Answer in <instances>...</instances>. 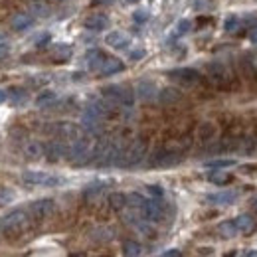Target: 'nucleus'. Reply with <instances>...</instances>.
<instances>
[{
    "label": "nucleus",
    "mask_w": 257,
    "mask_h": 257,
    "mask_svg": "<svg viewBox=\"0 0 257 257\" xmlns=\"http://www.w3.org/2000/svg\"><path fill=\"white\" fill-rule=\"evenodd\" d=\"M91 155H93V145H91V139L89 137H79L67 149V159L73 162V164L91 162Z\"/></svg>",
    "instance_id": "obj_1"
},
{
    "label": "nucleus",
    "mask_w": 257,
    "mask_h": 257,
    "mask_svg": "<svg viewBox=\"0 0 257 257\" xmlns=\"http://www.w3.org/2000/svg\"><path fill=\"white\" fill-rule=\"evenodd\" d=\"M147 155V141L143 139H137L128 145L127 149H123L119 161H117V166H123V168H128V166H135L143 161V157Z\"/></svg>",
    "instance_id": "obj_2"
},
{
    "label": "nucleus",
    "mask_w": 257,
    "mask_h": 257,
    "mask_svg": "<svg viewBox=\"0 0 257 257\" xmlns=\"http://www.w3.org/2000/svg\"><path fill=\"white\" fill-rule=\"evenodd\" d=\"M28 227V214L22 212V210H14L10 212L4 222H2V229L6 235H16V233H22L24 229Z\"/></svg>",
    "instance_id": "obj_3"
},
{
    "label": "nucleus",
    "mask_w": 257,
    "mask_h": 257,
    "mask_svg": "<svg viewBox=\"0 0 257 257\" xmlns=\"http://www.w3.org/2000/svg\"><path fill=\"white\" fill-rule=\"evenodd\" d=\"M103 95L109 101H113L117 105H123V107H133V103H135V93L125 85H107L103 89Z\"/></svg>",
    "instance_id": "obj_4"
},
{
    "label": "nucleus",
    "mask_w": 257,
    "mask_h": 257,
    "mask_svg": "<svg viewBox=\"0 0 257 257\" xmlns=\"http://www.w3.org/2000/svg\"><path fill=\"white\" fill-rule=\"evenodd\" d=\"M22 178H24V182L38 184V186H56V184L64 182L60 176H54V174H48V172H38V170H26L22 174Z\"/></svg>",
    "instance_id": "obj_5"
},
{
    "label": "nucleus",
    "mask_w": 257,
    "mask_h": 257,
    "mask_svg": "<svg viewBox=\"0 0 257 257\" xmlns=\"http://www.w3.org/2000/svg\"><path fill=\"white\" fill-rule=\"evenodd\" d=\"M54 212H56V204H54V200H50V198L36 200V202L30 204V214H32L34 220H46V218H50Z\"/></svg>",
    "instance_id": "obj_6"
},
{
    "label": "nucleus",
    "mask_w": 257,
    "mask_h": 257,
    "mask_svg": "<svg viewBox=\"0 0 257 257\" xmlns=\"http://www.w3.org/2000/svg\"><path fill=\"white\" fill-rule=\"evenodd\" d=\"M168 77L172 81H178V83H184V85H190V83H196L200 79V73L192 69V67H180V69H172L168 71Z\"/></svg>",
    "instance_id": "obj_7"
},
{
    "label": "nucleus",
    "mask_w": 257,
    "mask_h": 257,
    "mask_svg": "<svg viewBox=\"0 0 257 257\" xmlns=\"http://www.w3.org/2000/svg\"><path fill=\"white\" fill-rule=\"evenodd\" d=\"M141 214L149 222H159L162 218V214H164V210H162V204L159 200H147L145 206L141 208Z\"/></svg>",
    "instance_id": "obj_8"
},
{
    "label": "nucleus",
    "mask_w": 257,
    "mask_h": 257,
    "mask_svg": "<svg viewBox=\"0 0 257 257\" xmlns=\"http://www.w3.org/2000/svg\"><path fill=\"white\" fill-rule=\"evenodd\" d=\"M56 135L60 137V139H64V141H77L79 137H81V128L77 127V125H73V123H58L56 127Z\"/></svg>",
    "instance_id": "obj_9"
},
{
    "label": "nucleus",
    "mask_w": 257,
    "mask_h": 257,
    "mask_svg": "<svg viewBox=\"0 0 257 257\" xmlns=\"http://www.w3.org/2000/svg\"><path fill=\"white\" fill-rule=\"evenodd\" d=\"M180 155L174 153V151H159L157 155H153L151 164L153 166H174L176 162H180Z\"/></svg>",
    "instance_id": "obj_10"
},
{
    "label": "nucleus",
    "mask_w": 257,
    "mask_h": 257,
    "mask_svg": "<svg viewBox=\"0 0 257 257\" xmlns=\"http://www.w3.org/2000/svg\"><path fill=\"white\" fill-rule=\"evenodd\" d=\"M44 155L52 162H56L60 161V159H64V157H67V147H65L64 143H60V141H52L50 145L44 147Z\"/></svg>",
    "instance_id": "obj_11"
},
{
    "label": "nucleus",
    "mask_w": 257,
    "mask_h": 257,
    "mask_svg": "<svg viewBox=\"0 0 257 257\" xmlns=\"http://www.w3.org/2000/svg\"><path fill=\"white\" fill-rule=\"evenodd\" d=\"M105 42H107V44H109L111 48H115V50H125L128 44H131V40H128L127 34L119 32V30H115V32H109V34H107Z\"/></svg>",
    "instance_id": "obj_12"
},
{
    "label": "nucleus",
    "mask_w": 257,
    "mask_h": 257,
    "mask_svg": "<svg viewBox=\"0 0 257 257\" xmlns=\"http://www.w3.org/2000/svg\"><path fill=\"white\" fill-rule=\"evenodd\" d=\"M109 26V18L105 16V14H91V16H87L85 18V28L87 30H105Z\"/></svg>",
    "instance_id": "obj_13"
},
{
    "label": "nucleus",
    "mask_w": 257,
    "mask_h": 257,
    "mask_svg": "<svg viewBox=\"0 0 257 257\" xmlns=\"http://www.w3.org/2000/svg\"><path fill=\"white\" fill-rule=\"evenodd\" d=\"M233 224L237 227V231H241V233H251V231H255V220L249 216V214H241V216H237L235 220H233Z\"/></svg>",
    "instance_id": "obj_14"
},
{
    "label": "nucleus",
    "mask_w": 257,
    "mask_h": 257,
    "mask_svg": "<svg viewBox=\"0 0 257 257\" xmlns=\"http://www.w3.org/2000/svg\"><path fill=\"white\" fill-rule=\"evenodd\" d=\"M34 26V18L30 14H16L14 18H12V28L16 30V32H26V30H30Z\"/></svg>",
    "instance_id": "obj_15"
},
{
    "label": "nucleus",
    "mask_w": 257,
    "mask_h": 257,
    "mask_svg": "<svg viewBox=\"0 0 257 257\" xmlns=\"http://www.w3.org/2000/svg\"><path fill=\"white\" fill-rule=\"evenodd\" d=\"M137 95L143 101H151V99L157 97V85L153 81H141L137 85Z\"/></svg>",
    "instance_id": "obj_16"
},
{
    "label": "nucleus",
    "mask_w": 257,
    "mask_h": 257,
    "mask_svg": "<svg viewBox=\"0 0 257 257\" xmlns=\"http://www.w3.org/2000/svg\"><path fill=\"white\" fill-rule=\"evenodd\" d=\"M105 58H107V56H105L101 50H91V52H87V56H85V64H87L89 69L99 71L103 62H105Z\"/></svg>",
    "instance_id": "obj_17"
},
{
    "label": "nucleus",
    "mask_w": 257,
    "mask_h": 257,
    "mask_svg": "<svg viewBox=\"0 0 257 257\" xmlns=\"http://www.w3.org/2000/svg\"><path fill=\"white\" fill-rule=\"evenodd\" d=\"M123 62L121 60H117V58H105V62L101 65V73L103 75H113V73H119V71H123Z\"/></svg>",
    "instance_id": "obj_18"
},
{
    "label": "nucleus",
    "mask_w": 257,
    "mask_h": 257,
    "mask_svg": "<svg viewBox=\"0 0 257 257\" xmlns=\"http://www.w3.org/2000/svg\"><path fill=\"white\" fill-rule=\"evenodd\" d=\"M237 198V194L231 192V190H227V192H218V194H210L206 200L210 202V204H218V206H227V204H231L233 200Z\"/></svg>",
    "instance_id": "obj_19"
},
{
    "label": "nucleus",
    "mask_w": 257,
    "mask_h": 257,
    "mask_svg": "<svg viewBox=\"0 0 257 257\" xmlns=\"http://www.w3.org/2000/svg\"><path fill=\"white\" fill-rule=\"evenodd\" d=\"M24 155H26L30 161H38V159L44 155V145H42V143H38V141L28 143V145H26V149H24Z\"/></svg>",
    "instance_id": "obj_20"
},
{
    "label": "nucleus",
    "mask_w": 257,
    "mask_h": 257,
    "mask_svg": "<svg viewBox=\"0 0 257 257\" xmlns=\"http://www.w3.org/2000/svg\"><path fill=\"white\" fill-rule=\"evenodd\" d=\"M210 75H212V79H214L216 83H224L225 79H227V71H225V67L222 64L210 65Z\"/></svg>",
    "instance_id": "obj_21"
},
{
    "label": "nucleus",
    "mask_w": 257,
    "mask_h": 257,
    "mask_svg": "<svg viewBox=\"0 0 257 257\" xmlns=\"http://www.w3.org/2000/svg\"><path fill=\"white\" fill-rule=\"evenodd\" d=\"M143 251V247L139 245V241H133V239H127L123 243V255L125 257H139Z\"/></svg>",
    "instance_id": "obj_22"
},
{
    "label": "nucleus",
    "mask_w": 257,
    "mask_h": 257,
    "mask_svg": "<svg viewBox=\"0 0 257 257\" xmlns=\"http://www.w3.org/2000/svg\"><path fill=\"white\" fill-rule=\"evenodd\" d=\"M8 97L12 99L14 105H24L26 99H28V93H26L22 87H12V89L8 91Z\"/></svg>",
    "instance_id": "obj_23"
},
{
    "label": "nucleus",
    "mask_w": 257,
    "mask_h": 257,
    "mask_svg": "<svg viewBox=\"0 0 257 257\" xmlns=\"http://www.w3.org/2000/svg\"><path fill=\"white\" fill-rule=\"evenodd\" d=\"M109 204H111L113 210H123V208L127 206V196L121 192L111 194V196H109Z\"/></svg>",
    "instance_id": "obj_24"
},
{
    "label": "nucleus",
    "mask_w": 257,
    "mask_h": 257,
    "mask_svg": "<svg viewBox=\"0 0 257 257\" xmlns=\"http://www.w3.org/2000/svg\"><path fill=\"white\" fill-rule=\"evenodd\" d=\"M218 231H220V235L222 237H233L235 233H237V227H235V224L233 222H224V224L218 225Z\"/></svg>",
    "instance_id": "obj_25"
},
{
    "label": "nucleus",
    "mask_w": 257,
    "mask_h": 257,
    "mask_svg": "<svg viewBox=\"0 0 257 257\" xmlns=\"http://www.w3.org/2000/svg\"><path fill=\"white\" fill-rule=\"evenodd\" d=\"M54 101H56V93L54 91H44V93H40V95L36 97V105L38 107H48Z\"/></svg>",
    "instance_id": "obj_26"
},
{
    "label": "nucleus",
    "mask_w": 257,
    "mask_h": 257,
    "mask_svg": "<svg viewBox=\"0 0 257 257\" xmlns=\"http://www.w3.org/2000/svg\"><path fill=\"white\" fill-rule=\"evenodd\" d=\"M208 180L212 182V184H218V186H222V184H227L229 180H231V176L229 174H225V172H210V176H208Z\"/></svg>",
    "instance_id": "obj_27"
},
{
    "label": "nucleus",
    "mask_w": 257,
    "mask_h": 257,
    "mask_svg": "<svg viewBox=\"0 0 257 257\" xmlns=\"http://www.w3.org/2000/svg\"><path fill=\"white\" fill-rule=\"evenodd\" d=\"M145 202H147V198H143L141 194L133 192L127 196V204L131 206V208H137V210H141L143 206H145Z\"/></svg>",
    "instance_id": "obj_28"
},
{
    "label": "nucleus",
    "mask_w": 257,
    "mask_h": 257,
    "mask_svg": "<svg viewBox=\"0 0 257 257\" xmlns=\"http://www.w3.org/2000/svg\"><path fill=\"white\" fill-rule=\"evenodd\" d=\"M105 188H107V182H101V180H97V182H91V184L85 188V196H97V194L103 192Z\"/></svg>",
    "instance_id": "obj_29"
},
{
    "label": "nucleus",
    "mask_w": 257,
    "mask_h": 257,
    "mask_svg": "<svg viewBox=\"0 0 257 257\" xmlns=\"http://www.w3.org/2000/svg\"><path fill=\"white\" fill-rule=\"evenodd\" d=\"M180 99V93L176 91V89H164V91H161V101L162 103H174V101H178Z\"/></svg>",
    "instance_id": "obj_30"
},
{
    "label": "nucleus",
    "mask_w": 257,
    "mask_h": 257,
    "mask_svg": "<svg viewBox=\"0 0 257 257\" xmlns=\"http://www.w3.org/2000/svg\"><path fill=\"white\" fill-rule=\"evenodd\" d=\"M225 32H235V30H239V18L237 16H229V18H225Z\"/></svg>",
    "instance_id": "obj_31"
},
{
    "label": "nucleus",
    "mask_w": 257,
    "mask_h": 257,
    "mask_svg": "<svg viewBox=\"0 0 257 257\" xmlns=\"http://www.w3.org/2000/svg\"><path fill=\"white\" fill-rule=\"evenodd\" d=\"M190 30H192V22L190 20H180L178 26H176V34L178 36H184V34L190 32Z\"/></svg>",
    "instance_id": "obj_32"
},
{
    "label": "nucleus",
    "mask_w": 257,
    "mask_h": 257,
    "mask_svg": "<svg viewBox=\"0 0 257 257\" xmlns=\"http://www.w3.org/2000/svg\"><path fill=\"white\" fill-rule=\"evenodd\" d=\"M32 10L36 12V14H38V16H42V18L50 14V10H48V6H46L44 2H34V4H32Z\"/></svg>",
    "instance_id": "obj_33"
},
{
    "label": "nucleus",
    "mask_w": 257,
    "mask_h": 257,
    "mask_svg": "<svg viewBox=\"0 0 257 257\" xmlns=\"http://www.w3.org/2000/svg\"><path fill=\"white\" fill-rule=\"evenodd\" d=\"M208 168H214V170H220V168H225V166H233V161H212L206 162Z\"/></svg>",
    "instance_id": "obj_34"
},
{
    "label": "nucleus",
    "mask_w": 257,
    "mask_h": 257,
    "mask_svg": "<svg viewBox=\"0 0 257 257\" xmlns=\"http://www.w3.org/2000/svg\"><path fill=\"white\" fill-rule=\"evenodd\" d=\"M12 198H14V192H12V190L0 188V204H8V202H12Z\"/></svg>",
    "instance_id": "obj_35"
},
{
    "label": "nucleus",
    "mask_w": 257,
    "mask_h": 257,
    "mask_svg": "<svg viewBox=\"0 0 257 257\" xmlns=\"http://www.w3.org/2000/svg\"><path fill=\"white\" fill-rule=\"evenodd\" d=\"M133 18H135V22L143 24V22H147V20H149V12H147V10H137V12L133 14Z\"/></svg>",
    "instance_id": "obj_36"
},
{
    "label": "nucleus",
    "mask_w": 257,
    "mask_h": 257,
    "mask_svg": "<svg viewBox=\"0 0 257 257\" xmlns=\"http://www.w3.org/2000/svg\"><path fill=\"white\" fill-rule=\"evenodd\" d=\"M161 257H182V253H180V249H168Z\"/></svg>",
    "instance_id": "obj_37"
},
{
    "label": "nucleus",
    "mask_w": 257,
    "mask_h": 257,
    "mask_svg": "<svg viewBox=\"0 0 257 257\" xmlns=\"http://www.w3.org/2000/svg\"><path fill=\"white\" fill-rule=\"evenodd\" d=\"M143 56H145V50H133V52H131V60H135V62L141 60Z\"/></svg>",
    "instance_id": "obj_38"
},
{
    "label": "nucleus",
    "mask_w": 257,
    "mask_h": 257,
    "mask_svg": "<svg viewBox=\"0 0 257 257\" xmlns=\"http://www.w3.org/2000/svg\"><path fill=\"white\" fill-rule=\"evenodd\" d=\"M149 192L153 194V196H157V198H161V196H162V188H161V186H149Z\"/></svg>",
    "instance_id": "obj_39"
},
{
    "label": "nucleus",
    "mask_w": 257,
    "mask_h": 257,
    "mask_svg": "<svg viewBox=\"0 0 257 257\" xmlns=\"http://www.w3.org/2000/svg\"><path fill=\"white\" fill-rule=\"evenodd\" d=\"M48 40H50V34H42L40 40H36V44L38 46H44V44H48Z\"/></svg>",
    "instance_id": "obj_40"
},
{
    "label": "nucleus",
    "mask_w": 257,
    "mask_h": 257,
    "mask_svg": "<svg viewBox=\"0 0 257 257\" xmlns=\"http://www.w3.org/2000/svg\"><path fill=\"white\" fill-rule=\"evenodd\" d=\"M249 40H251V42H255V44H257V26H255V28H251V30H249Z\"/></svg>",
    "instance_id": "obj_41"
},
{
    "label": "nucleus",
    "mask_w": 257,
    "mask_h": 257,
    "mask_svg": "<svg viewBox=\"0 0 257 257\" xmlns=\"http://www.w3.org/2000/svg\"><path fill=\"white\" fill-rule=\"evenodd\" d=\"M4 56H8V46H0V58H4Z\"/></svg>",
    "instance_id": "obj_42"
},
{
    "label": "nucleus",
    "mask_w": 257,
    "mask_h": 257,
    "mask_svg": "<svg viewBox=\"0 0 257 257\" xmlns=\"http://www.w3.org/2000/svg\"><path fill=\"white\" fill-rule=\"evenodd\" d=\"M243 257H257V251H253V249H251V251H245Z\"/></svg>",
    "instance_id": "obj_43"
},
{
    "label": "nucleus",
    "mask_w": 257,
    "mask_h": 257,
    "mask_svg": "<svg viewBox=\"0 0 257 257\" xmlns=\"http://www.w3.org/2000/svg\"><path fill=\"white\" fill-rule=\"evenodd\" d=\"M4 99H6V91H2V89H0V103H2Z\"/></svg>",
    "instance_id": "obj_44"
},
{
    "label": "nucleus",
    "mask_w": 257,
    "mask_h": 257,
    "mask_svg": "<svg viewBox=\"0 0 257 257\" xmlns=\"http://www.w3.org/2000/svg\"><path fill=\"white\" fill-rule=\"evenodd\" d=\"M97 2H101V4H111V2H115V0H97Z\"/></svg>",
    "instance_id": "obj_45"
},
{
    "label": "nucleus",
    "mask_w": 257,
    "mask_h": 257,
    "mask_svg": "<svg viewBox=\"0 0 257 257\" xmlns=\"http://www.w3.org/2000/svg\"><path fill=\"white\" fill-rule=\"evenodd\" d=\"M2 40H4V34H0V42H2Z\"/></svg>",
    "instance_id": "obj_46"
},
{
    "label": "nucleus",
    "mask_w": 257,
    "mask_h": 257,
    "mask_svg": "<svg viewBox=\"0 0 257 257\" xmlns=\"http://www.w3.org/2000/svg\"><path fill=\"white\" fill-rule=\"evenodd\" d=\"M71 257H85V255H71Z\"/></svg>",
    "instance_id": "obj_47"
},
{
    "label": "nucleus",
    "mask_w": 257,
    "mask_h": 257,
    "mask_svg": "<svg viewBox=\"0 0 257 257\" xmlns=\"http://www.w3.org/2000/svg\"><path fill=\"white\" fill-rule=\"evenodd\" d=\"M128 2H139V0H128Z\"/></svg>",
    "instance_id": "obj_48"
},
{
    "label": "nucleus",
    "mask_w": 257,
    "mask_h": 257,
    "mask_svg": "<svg viewBox=\"0 0 257 257\" xmlns=\"http://www.w3.org/2000/svg\"><path fill=\"white\" fill-rule=\"evenodd\" d=\"M255 212H257V202H255Z\"/></svg>",
    "instance_id": "obj_49"
}]
</instances>
